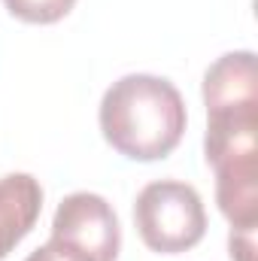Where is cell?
I'll use <instances>...</instances> for the list:
<instances>
[{
  "label": "cell",
  "instance_id": "cell-1",
  "mask_svg": "<svg viewBox=\"0 0 258 261\" xmlns=\"http://www.w3.org/2000/svg\"><path fill=\"white\" fill-rule=\"evenodd\" d=\"M186 103L173 82L149 73L116 79L100 100L104 140L131 161L167 158L186 134Z\"/></svg>",
  "mask_w": 258,
  "mask_h": 261
},
{
  "label": "cell",
  "instance_id": "cell-2",
  "mask_svg": "<svg viewBox=\"0 0 258 261\" xmlns=\"http://www.w3.org/2000/svg\"><path fill=\"white\" fill-rule=\"evenodd\" d=\"M216 173V203L231 228L258 225V110L213 113L203 137Z\"/></svg>",
  "mask_w": 258,
  "mask_h": 261
},
{
  "label": "cell",
  "instance_id": "cell-3",
  "mask_svg": "<svg viewBox=\"0 0 258 261\" xmlns=\"http://www.w3.org/2000/svg\"><path fill=\"white\" fill-rule=\"evenodd\" d=\"M134 225L152 252L179 255L203 240L207 210L189 182L158 179L149 182L134 200Z\"/></svg>",
  "mask_w": 258,
  "mask_h": 261
},
{
  "label": "cell",
  "instance_id": "cell-4",
  "mask_svg": "<svg viewBox=\"0 0 258 261\" xmlns=\"http://www.w3.org/2000/svg\"><path fill=\"white\" fill-rule=\"evenodd\" d=\"M52 240L88 261H116L122 249L119 216L94 192L67 195L52 219Z\"/></svg>",
  "mask_w": 258,
  "mask_h": 261
},
{
  "label": "cell",
  "instance_id": "cell-5",
  "mask_svg": "<svg viewBox=\"0 0 258 261\" xmlns=\"http://www.w3.org/2000/svg\"><path fill=\"white\" fill-rule=\"evenodd\" d=\"M203 103L213 113H249L258 110L255 52H228L203 73Z\"/></svg>",
  "mask_w": 258,
  "mask_h": 261
},
{
  "label": "cell",
  "instance_id": "cell-6",
  "mask_svg": "<svg viewBox=\"0 0 258 261\" xmlns=\"http://www.w3.org/2000/svg\"><path fill=\"white\" fill-rule=\"evenodd\" d=\"M40 210L43 189L31 173H9L0 179V261L34 231Z\"/></svg>",
  "mask_w": 258,
  "mask_h": 261
},
{
  "label": "cell",
  "instance_id": "cell-7",
  "mask_svg": "<svg viewBox=\"0 0 258 261\" xmlns=\"http://www.w3.org/2000/svg\"><path fill=\"white\" fill-rule=\"evenodd\" d=\"M6 9L28 24H55L73 9L76 0H3Z\"/></svg>",
  "mask_w": 258,
  "mask_h": 261
},
{
  "label": "cell",
  "instance_id": "cell-8",
  "mask_svg": "<svg viewBox=\"0 0 258 261\" xmlns=\"http://www.w3.org/2000/svg\"><path fill=\"white\" fill-rule=\"evenodd\" d=\"M231 261H255V228H231Z\"/></svg>",
  "mask_w": 258,
  "mask_h": 261
},
{
  "label": "cell",
  "instance_id": "cell-9",
  "mask_svg": "<svg viewBox=\"0 0 258 261\" xmlns=\"http://www.w3.org/2000/svg\"><path fill=\"white\" fill-rule=\"evenodd\" d=\"M24 261H88V258H82L79 252L67 249L64 243H58V240H49L46 246L34 249V252H31Z\"/></svg>",
  "mask_w": 258,
  "mask_h": 261
}]
</instances>
